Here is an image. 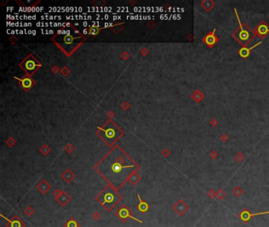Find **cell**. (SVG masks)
<instances>
[{
	"instance_id": "7",
	"label": "cell",
	"mask_w": 269,
	"mask_h": 227,
	"mask_svg": "<svg viewBox=\"0 0 269 227\" xmlns=\"http://www.w3.org/2000/svg\"><path fill=\"white\" fill-rule=\"evenodd\" d=\"M41 66L39 62L36 61L35 59H33V56H29L28 59H26L25 61L24 62L23 68L25 69V70H26L28 73H33L34 71L36 70V69L37 67H40Z\"/></svg>"
},
{
	"instance_id": "6",
	"label": "cell",
	"mask_w": 269,
	"mask_h": 227,
	"mask_svg": "<svg viewBox=\"0 0 269 227\" xmlns=\"http://www.w3.org/2000/svg\"><path fill=\"white\" fill-rule=\"evenodd\" d=\"M80 37H75L70 34H67V35L62 36V41L60 42V45L64 50H66V51H68L69 50H70V51H72L77 47L78 44L77 41L80 40Z\"/></svg>"
},
{
	"instance_id": "12",
	"label": "cell",
	"mask_w": 269,
	"mask_h": 227,
	"mask_svg": "<svg viewBox=\"0 0 269 227\" xmlns=\"http://www.w3.org/2000/svg\"><path fill=\"white\" fill-rule=\"evenodd\" d=\"M71 200V197L69 196L67 193H66L65 191H62V192L61 196L59 197V198H57L56 201L59 203L61 206H66V204H68L69 202Z\"/></svg>"
},
{
	"instance_id": "13",
	"label": "cell",
	"mask_w": 269,
	"mask_h": 227,
	"mask_svg": "<svg viewBox=\"0 0 269 227\" xmlns=\"http://www.w3.org/2000/svg\"><path fill=\"white\" fill-rule=\"evenodd\" d=\"M260 44H261V42H259L258 44H257L254 45V46H253V47H249V48H248V47H242V48H241V49L239 50V55H240L241 58H243V59H246V58H248V57L249 56V54H250L251 50H253L254 47H257L258 45Z\"/></svg>"
},
{
	"instance_id": "21",
	"label": "cell",
	"mask_w": 269,
	"mask_h": 227,
	"mask_svg": "<svg viewBox=\"0 0 269 227\" xmlns=\"http://www.w3.org/2000/svg\"><path fill=\"white\" fill-rule=\"evenodd\" d=\"M24 213L27 216H31L35 213V211H34V209H33L32 207L28 206L25 210H24Z\"/></svg>"
},
{
	"instance_id": "19",
	"label": "cell",
	"mask_w": 269,
	"mask_h": 227,
	"mask_svg": "<svg viewBox=\"0 0 269 227\" xmlns=\"http://www.w3.org/2000/svg\"><path fill=\"white\" fill-rule=\"evenodd\" d=\"M73 178H74V175H73V173H71L70 171H66V173H63L62 174V178H63L64 180L66 181V182H70L71 181L73 180Z\"/></svg>"
},
{
	"instance_id": "22",
	"label": "cell",
	"mask_w": 269,
	"mask_h": 227,
	"mask_svg": "<svg viewBox=\"0 0 269 227\" xmlns=\"http://www.w3.org/2000/svg\"><path fill=\"white\" fill-rule=\"evenodd\" d=\"M92 217L95 221H98L100 219V218H101V215H100L99 212H98V211H95L94 213L92 214Z\"/></svg>"
},
{
	"instance_id": "4",
	"label": "cell",
	"mask_w": 269,
	"mask_h": 227,
	"mask_svg": "<svg viewBox=\"0 0 269 227\" xmlns=\"http://www.w3.org/2000/svg\"><path fill=\"white\" fill-rule=\"evenodd\" d=\"M115 215L120 219L123 223H125L129 218H133V220L137 221L140 223H143L141 220H140L138 218H135L133 215V211L130 210V208L125 204H123L119 208L115 211Z\"/></svg>"
},
{
	"instance_id": "2",
	"label": "cell",
	"mask_w": 269,
	"mask_h": 227,
	"mask_svg": "<svg viewBox=\"0 0 269 227\" xmlns=\"http://www.w3.org/2000/svg\"><path fill=\"white\" fill-rule=\"evenodd\" d=\"M123 199V197L118 193L117 189L111 185L106 186L99 194L96 196L97 202L107 211H112Z\"/></svg>"
},
{
	"instance_id": "5",
	"label": "cell",
	"mask_w": 269,
	"mask_h": 227,
	"mask_svg": "<svg viewBox=\"0 0 269 227\" xmlns=\"http://www.w3.org/2000/svg\"><path fill=\"white\" fill-rule=\"evenodd\" d=\"M236 12V16H237V19H238V21H239V23L240 25V28H239V30H237V36L236 39L239 40V42H240L241 44L243 45H246V44H248L249 41H250V38H251V31L250 29H249L248 28H245L244 25H242L241 23V21H240V19L239 17V15H238V13Z\"/></svg>"
},
{
	"instance_id": "3",
	"label": "cell",
	"mask_w": 269,
	"mask_h": 227,
	"mask_svg": "<svg viewBox=\"0 0 269 227\" xmlns=\"http://www.w3.org/2000/svg\"><path fill=\"white\" fill-rule=\"evenodd\" d=\"M98 135L107 145L112 146L120 138L123 132L113 122H109L104 125L103 128L99 129Z\"/></svg>"
},
{
	"instance_id": "20",
	"label": "cell",
	"mask_w": 269,
	"mask_h": 227,
	"mask_svg": "<svg viewBox=\"0 0 269 227\" xmlns=\"http://www.w3.org/2000/svg\"><path fill=\"white\" fill-rule=\"evenodd\" d=\"M99 27H97V26H91L89 28V30H88V33H89L90 35L96 36L99 33Z\"/></svg>"
},
{
	"instance_id": "1",
	"label": "cell",
	"mask_w": 269,
	"mask_h": 227,
	"mask_svg": "<svg viewBox=\"0 0 269 227\" xmlns=\"http://www.w3.org/2000/svg\"><path fill=\"white\" fill-rule=\"evenodd\" d=\"M139 166L119 146L111 149L95 166V170L115 189H120Z\"/></svg>"
},
{
	"instance_id": "11",
	"label": "cell",
	"mask_w": 269,
	"mask_h": 227,
	"mask_svg": "<svg viewBox=\"0 0 269 227\" xmlns=\"http://www.w3.org/2000/svg\"><path fill=\"white\" fill-rule=\"evenodd\" d=\"M137 198H138V200H139V204H137V210L141 212V213H146L147 211H149V204L147 203V202L144 201V200H142L141 197L140 196L139 194H137Z\"/></svg>"
},
{
	"instance_id": "23",
	"label": "cell",
	"mask_w": 269,
	"mask_h": 227,
	"mask_svg": "<svg viewBox=\"0 0 269 227\" xmlns=\"http://www.w3.org/2000/svg\"><path fill=\"white\" fill-rule=\"evenodd\" d=\"M62 192V191H61V190L59 189H57L54 190V192H53V196L54 197L55 199H56L57 198H59V197L61 196Z\"/></svg>"
},
{
	"instance_id": "14",
	"label": "cell",
	"mask_w": 269,
	"mask_h": 227,
	"mask_svg": "<svg viewBox=\"0 0 269 227\" xmlns=\"http://www.w3.org/2000/svg\"><path fill=\"white\" fill-rule=\"evenodd\" d=\"M269 211H265V212H262V213H258V214H251L249 213L248 211H244L240 214V217H241V220L244 222H248L249 219H251V218L253 216L255 215H265V214H268Z\"/></svg>"
},
{
	"instance_id": "8",
	"label": "cell",
	"mask_w": 269,
	"mask_h": 227,
	"mask_svg": "<svg viewBox=\"0 0 269 227\" xmlns=\"http://www.w3.org/2000/svg\"><path fill=\"white\" fill-rule=\"evenodd\" d=\"M1 217L7 221L6 223V227H25V223L17 215H14L10 219L6 218L3 215H1Z\"/></svg>"
},
{
	"instance_id": "9",
	"label": "cell",
	"mask_w": 269,
	"mask_h": 227,
	"mask_svg": "<svg viewBox=\"0 0 269 227\" xmlns=\"http://www.w3.org/2000/svg\"><path fill=\"white\" fill-rule=\"evenodd\" d=\"M215 29L212 31V32H211L208 34V35L206 36L204 38L203 41L205 43V44L207 46L210 47H212L214 45L218 42V40L219 39L217 38V36H215Z\"/></svg>"
},
{
	"instance_id": "15",
	"label": "cell",
	"mask_w": 269,
	"mask_h": 227,
	"mask_svg": "<svg viewBox=\"0 0 269 227\" xmlns=\"http://www.w3.org/2000/svg\"><path fill=\"white\" fill-rule=\"evenodd\" d=\"M16 79H17L20 82V84H21V87L25 89H28L29 88L32 87L33 85V80L31 79L30 77H24L23 78H21V79H18L17 77H15Z\"/></svg>"
},
{
	"instance_id": "10",
	"label": "cell",
	"mask_w": 269,
	"mask_h": 227,
	"mask_svg": "<svg viewBox=\"0 0 269 227\" xmlns=\"http://www.w3.org/2000/svg\"><path fill=\"white\" fill-rule=\"evenodd\" d=\"M255 31L260 36L264 37V36H265L268 35L269 33V27L265 21H263V22H261V23L258 25Z\"/></svg>"
},
{
	"instance_id": "18",
	"label": "cell",
	"mask_w": 269,
	"mask_h": 227,
	"mask_svg": "<svg viewBox=\"0 0 269 227\" xmlns=\"http://www.w3.org/2000/svg\"><path fill=\"white\" fill-rule=\"evenodd\" d=\"M140 179H141V177L139 175H137L136 173H134L130 176V178H129V181H130L132 185H137V183L139 181Z\"/></svg>"
},
{
	"instance_id": "17",
	"label": "cell",
	"mask_w": 269,
	"mask_h": 227,
	"mask_svg": "<svg viewBox=\"0 0 269 227\" xmlns=\"http://www.w3.org/2000/svg\"><path fill=\"white\" fill-rule=\"evenodd\" d=\"M64 227H81L80 225L79 224L78 221L76 220L75 218L72 217L69 219L64 225Z\"/></svg>"
},
{
	"instance_id": "16",
	"label": "cell",
	"mask_w": 269,
	"mask_h": 227,
	"mask_svg": "<svg viewBox=\"0 0 269 227\" xmlns=\"http://www.w3.org/2000/svg\"><path fill=\"white\" fill-rule=\"evenodd\" d=\"M37 189L40 191L42 194H46L48 190L51 189V185L46 181H42L41 182L37 185Z\"/></svg>"
}]
</instances>
